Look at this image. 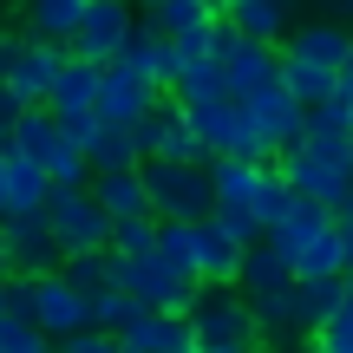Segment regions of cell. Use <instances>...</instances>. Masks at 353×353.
<instances>
[{
    "label": "cell",
    "instance_id": "cell-26",
    "mask_svg": "<svg viewBox=\"0 0 353 353\" xmlns=\"http://www.w3.org/2000/svg\"><path fill=\"white\" fill-rule=\"evenodd\" d=\"M210 20H223L210 0H157V7H144V26H157L164 39H183V33H196Z\"/></svg>",
    "mask_w": 353,
    "mask_h": 353
},
{
    "label": "cell",
    "instance_id": "cell-37",
    "mask_svg": "<svg viewBox=\"0 0 353 353\" xmlns=\"http://www.w3.org/2000/svg\"><path fill=\"white\" fill-rule=\"evenodd\" d=\"M59 353H118V334H99V327H79L72 341H52Z\"/></svg>",
    "mask_w": 353,
    "mask_h": 353
},
{
    "label": "cell",
    "instance_id": "cell-40",
    "mask_svg": "<svg viewBox=\"0 0 353 353\" xmlns=\"http://www.w3.org/2000/svg\"><path fill=\"white\" fill-rule=\"evenodd\" d=\"M334 99H341V112H347V131H353V79H341V92H334Z\"/></svg>",
    "mask_w": 353,
    "mask_h": 353
},
{
    "label": "cell",
    "instance_id": "cell-34",
    "mask_svg": "<svg viewBox=\"0 0 353 353\" xmlns=\"http://www.w3.org/2000/svg\"><path fill=\"white\" fill-rule=\"evenodd\" d=\"M112 255H157V216H131V223H112Z\"/></svg>",
    "mask_w": 353,
    "mask_h": 353
},
{
    "label": "cell",
    "instance_id": "cell-21",
    "mask_svg": "<svg viewBox=\"0 0 353 353\" xmlns=\"http://www.w3.org/2000/svg\"><path fill=\"white\" fill-rule=\"evenodd\" d=\"M26 39H52V46H72L79 20H85V0H26Z\"/></svg>",
    "mask_w": 353,
    "mask_h": 353
},
{
    "label": "cell",
    "instance_id": "cell-33",
    "mask_svg": "<svg viewBox=\"0 0 353 353\" xmlns=\"http://www.w3.org/2000/svg\"><path fill=\"white\" fill-rule=\"evenodd\" d=\"M138 314H144V307L131 301L125 288H105V294H92V327H99V334H125Z\"/></svg>",
    "mask_w": 353,
    "mask_h": 353
},
{
    "label": "cell",
    "instance_id": "cell-42",
    "mask_svg": "<svg viewBox=\"0 0 353 353\" xmlns=\"http://www.w3.org/2000/svg\"><path fill=\"white\" fill-rule=\"evenodd\" d=\"M0 314H13V275H0Z\"/></svg>",
    "mask_w": 353,
    "mask_h": 353
},
{
    "label": "cell",
    "instance_id": "cell-27",
    "mask_svg": "<svg viewBox=\"0 0 353 353\" xmlns=\"http://www.w3.org/2000/svg\"><path fill=\"white\" fill-rule=\"evenodd\" d=\"M85 164L92 170H138L144 151H138V131H118V125H99L85 144Z\"/></svg>",
    "mask_w": 353,
    "mask_h": 353
},
{
    "label": "cell",
    "instance_id": "cell-31",
    "mask_svg": "<svg viewBox=\"0 0 353 353\" xmlns=\"http://www.w3.org/2000/svg\"><path fill=\"white\" fill-rule=\"evenodd\" d=\"M288 210H294V190H288V176L268 164V170H262V190H255V223H262V242H268V229H275Z\"/></svg>",
    "mask_w": 353,
    "mask_h": 353
},
{
    "label": "cell",
    "instance_id": "cell-23",
    "mask_svg": "<svg viewBox=\"0 0 353 353\" xmlns=\"http://www.w3.org/2000/svg\"><path fill=\"white\" fill-rule=\"evenodd\" d=\"M52 196V176L33 164V157L7 151V216H39Z\"/></svg>",
    "mask_w": 353,
    "mask_h": 353
},
{
    "label": "cell",
    "instance_id": "cell-4",
    "mask_svg": "<svg viewBox=\"0 0 353 353\" xmlns=\"http://www.w3.org/2000/svg\"><path fill=\"white\" fill-rule=\"evenodd\" d=\"M118 288H125L138 307H151V314H190L196 294H203V281L176 275L164 255H131V262L118 255Z\"/></svg>",
    "mask_w": 353,
    "mask_h": 353
},
{
    "label": "cell",
    "instance_id": "cell-49",
    "mask_svg": "<svg viewBox=\"0 0 353 353\" xmlns=\"http://www.w3.org/2000/svg\"><path fill=\"white\" fill-rule=\"evenodd\" d=\"M144 7H157V0H144Z\"/></svg>",
    "mask_w": 353,
    "mask_h": 353
},
{
    "label": "cell",
    "instance_id": "cell-7",
    "mask_svg": "<svg viewBox=\"0 0 353 353\" xmlns=\"http://www.w3.org/2000/svg\"><path fill=\"white\" fill-rule=\"evenodd\" d=\"M131 7L125 0H85V20H79V33H72V59H85V65H112L118 52H125V39H131Z\"/></svg>",
    "mask_w": 353,
    "mask_h": 353
},
{
    "label": "cell",
    "instance_id": "cell-51",
    "mask_svg": "<svg viewBox=\"0 0 353 353\" xmlns=\"http://www.w3.org/2000/svg\"><path fill=\"white\" fill-rule=\"evenodd\" d=\"M118 353H131V347H118Z\"/></svg>",
    "mask_w": 353,
    "mask_h": 353
},
{
    "label": "cell",
    "instance_id": "cell-11",
    "mask_svg": "<svg viewBox=\"0 0 353 353\" xmlns=\"http://www.w3.org/2000/svg\"><path fill=\"white\" fill-rule=\"evenodd\" d=\"M112 65H118V72H131V79H144L151 92H170V85H176V46L157 33V26H144V20L131 26L125 52H118Z\"/></svg>",
    "mask_w": 353,
    "mask_h": 353
},
{
    "label": "cell",
    "instance_id": "cell-47",
    "mask_svg": "<svg viewBox=\"0 0 353 353\" xmlns=\"http://www.w3.org/2000/svg\"><path fill=\"white\" fill-rule=\"evenodd\" d=\"M347 301H353V275H347Z\"/></svg>",
    "mask_w": 353,
    "mask_h": 353
},
{
    "label": "cell",
    "instance_id": "cell-14",
    "mask_svg": "<svg viewBox=\"0 0 353 353\" xmlns=\"http://www.w3.org/2000/svg\"><path fill=\"white\" fill-rule=\"evenodd\" d=\"M223 79H229V99H255V92L281 85V46H268V39H236L223 59Z\"/></svg>",
    "mask_w": 353,
    "mask_h": 353
},
{
    "label": "cell",
    "instance_id": "cell-44",
    "mask_svg": "<svg viewBox=\"0 0 353 353\" xmlns=\"http://www.w3.org/2000/svg\"><path fill=\"white\" fill-rule=\"evenodd\" d=\"M288 353H327V347H321V341H294Z\"/></svg>",
    "mask_w": 353,
    "mask_h": 353
},
{
    "label": "cell",
    "instance_id": "cell-41",
    "mask_svg": "<svg viewBox=\"0 0 353 353\" xmlns=\"http://www.w3.org/2000/svg\"><path fill=\"white\" fill-rule=\"evenodd\" d=\"M210 7L223 13V20H236V13H242V7H255V0H210Z\"/></svg>",
    "mask_w": 353,
    "mask_h": 353
},
{
    "label": "cell",
    "instance_id": "cell-30",
    "mask_svg": "<svg viewBox=\"0 0 353 353\" xmlns=\"http://www.w3.org/2000/svg\"><path fill=\"white\" fill-rule=\"evenodd\" d=\"M59 275H65V281H72V288L92 301V294L118 288V255H112V249H105V255H65V268H59Z\"/></svg>",
    "mask_w": 353,
    "mask_h": 353
},
{
    "label": "cell",
    "instance_id": "cell-18",
    "mask_svg": "<svg viewBox=\"0 0 353 353\" xmlns=\"http://www.w3.org/2000/svg\"><path fill=\"white\" fill-rule=\"evenodd\" d=\"M118 347H131V353H196V334H190V314H151L144 307L118 334Z\"/></svg>",
    "mask_w": 353,
    "mask_h": 353
},
{
    "label": "cell",
    "instance_id": "cell-36",
    "mask_svg": "<svg viewBox=\"0 0 353 353\" xmlns=\"http://www.w3.org/2000/svg\"><path fill=\"white\" fill-rule=\"evenodd\" d=\"M26 112H33V105H20V92L0 79V151L13 144V131H20V118H26Z\"/></svg>",
    "mask_w": 353,
    "mask_h": 353
},
{
    "label": "cell",
    "instance_id": "cell-1",
    "mask_svg": "<svg viewBox=\"0 0 353 353\" xmlns=\"http://www.w3.org/2000/svg\"><path fill=\"white\" fill-rule=\"evenodd\" d=\"M144 190H151V216H157V223H210V216H216L210 164L144 157Z\"/></svg>",
    "mask_w": 353,
    "mask_h": 353
},
{
    "label": "cell",
    "instance_id": "cell-48",
    "mask_svg": "<svg viewBox=\"0 0 353 353\" xmlns=\"http://www.w3.org/2000/svg\"><path fill=\"white\" fill-rule=\"evenodd\" d=\"M341 79H353V59H347V72H341Z\"/></svg>",
    "mask_w": 353,
    "mask_h": 353
},
{
    "label": "cell",
    "instance_id": "cell-22",
    "mask_svg": "<svg viewBox=\"0 0 353 353\" xmlns=\"http://www.w3.org/2000/svg\"><path fill=\"white\" fill-rule=\"evenodd\" d=\"M341 301H347V281H294V334L314 341V334L341 314Z\"/></svg>",
    "mask_w": 353,
    "mask_h": 353
},
{
    "label": "cell",
    "instance_id": "cell-29",
    "mask_svg": "<svg viewBox=\"0 0 353 353\" xmlns=\"http://www.w3.org/2000/svg\"><path fill=\"white\" fill-rule=\"evenodd\" d=\"M229 26H236L242 39H268V46H281L294 20H288V0H255V7H242Z\"/></svg>",
    "mask_w": 353,
    "mask_h": 353
},
{
    "label": "cell",
    "instance_id": "cell-5",
    "mask_svg": "<svg viewBox=\"0 0 353 353\" xmlns=\"http://www.w3.org/2000/svg\"><path fill=\"white\" fill-rule=\"evenodd\" d=\"M275 170L288 176V190H294L301 203H321V210H334V216H341L347 196H353V164H341V157H321V151H307V144L281 151Z\"/></svg>",
    "mask_w": 353,
    "mask_h": 353
},
{
    "label": "cell",
    "instance_id": "cell-32",
    "mask_svg": "<svg viewBox=\"0 0 353 353\" xmlns=\"http://www.w3.org/2000/svg\"><path fill=\"white\" fill-rule=\"evenodd\" d=\"M190 236H196V223H157V255H164L176 275L196 281V242Z\"/></svg>",
    "mask_w": 353,
    "mask_h": 353
},
{
    "label": "cell",
    "instance_id": "cell-17",
    "mask_svg": "<svg viewBox=\"0 0 353 353\" xmlns=\"http://www.w3.org/2000/svg\"><path fill=\"white\" fill-rule=\"evenodd\" d=\"M99 79H105V65L65 59L59 85H52V99H46V112L59 118V125H79V118H92V112H99Z\"/></svg>",
    "mask_w": 353,
    "mask_h": 353
},
{
    "label": "cell",
    "instance_id": "cell-9",
    "mask_svg": "<svg viewBox=\"0 0 353 353\" xmlns=\"http://www.w3.org/2000/svg\"><path fill=\"white\" fill-rule=\"evenodd\" d=\"M33 327L46 341H72L79 327H92V301L65 275H39L33 281Z\"/></svg>",
    "mask_w": 353,
    "mask_h": 353
},
{
    "label": "cell",
    "instance_id": "cell-45",
    "mask_svg": "<svg viewBox=\"0 0 353 353\" xmlns=\"http://www.w3.org/2000/svg\"><path fill=\"white\" fill-rule=\"evenodd\" d=\"M341 20H353V0H341Z\"/></svg>",
    "mask_w": 353,
    "mask_h": 353
},
{
    "label": "cell",
    "instance_id": "cell-10",
    "mask_svg": "<svg viewBox=\"0 0 353 353\" xmlns=\"http://www.w3.org/2000/svg\"><path fill=\"white\" fill-rule=\"evenodd\" d=\"M242 112H249V125L275 144V157L307 138V105L294 99L288 85H268V92H255V99H242Z\"/></svg>",
    "mask_w": 353,
    "mask_h": 353
},
{
    "label": "cell",
    "instance_id": "cell-8",
    "mask_svg": "<svg viewBox=\"0 0 353 353\" xmlns=\"http://www.w3.org/2000/svg\"><path fill=\"white\" fill-rule=\"evenodd\" d=\"M138 151L144 157H170V164H210V151L196 144V131H190V118H183L176 99L151 105V118L138 125Z\"/></svg>",
    "mask_w": 353,
    "mask_h": 353
},
{
    "label": "cell",
    "instance_id": "cell-20",
    "mask_svg": "<svg viewBox=\"0 0 353 353\" xmlns=\"http://www.w3.org/2000/svg\"><path fill=\"white\" fill-rule=\"evenodd\" d=\"M268 164H249V157H216L210 183H216V210H249L255 216V190H262Z\"/></svg>",
    "mask_w": 353,
    "mask_h": 353
},
{
    "label": "cell",
    "instance_id": "cell-38",
    "mask_svg": "<svg viewBox=\"0 0 353 353\" xmlns=\"http://www.w3.org/2000/svg\"><path fill=\"white\" fill-rule=\"evenodd\" d=\"M216 223H223V229H229V236H236V242H242V249H255V242H262V223H255V216H249V210H216Z\"/></svg>",
    "mask_w": 353,
    "mask_h": 353
},
{
    "label": "cell",
    "instance_id": "cell-15",
    "mask_svg": "<svg viewBox=\"0 0 353 353\" xmlns=\"http://www.w3.org/2000/svg\"><path fill=\"white\" fill-rule=\"evenodd\" d=\"M281 52L321 65V72H347V59H353V26H341V20H307V26H294V33L281 39Z\"/></svg>",
    "mask_w": 353,
    "mask_h": 353
},
{
    "label": "cell",
    "instance_id": "cell-2",
    "mask_svg": "<svg viewBox=\"0 0 353 353\" xmlns=\"http://www.w3.org/2000/svg\"><path fill=\"white\" fill-rule=\"evenodd\" d=\"M190 334H196V353L236 347V353H262V327H255V307L242 288H203L196 307H190Z\"/></svg>",
    "mask_w": 353,
    "mask_h": 353
},
{
    "label": "cell",
    "instance_id": "cell-28",
    "mask_svg": "<svg viewBox=\"0 0 353 353\" xmlns=\"http://www.w3.org/2000/svg\"><path fill=\"white\" fill-rule=\"evenodd\" d=\"M281 85H288L294 99H301L307 112H314V105H327L334 92H341V72H321V65H307V59H288V52H281Z\"/></svg>",
    "mask_w": 353,
    "mask_h": 353
},
{
    "label": "cell",
    "instance_id": "cell-50",
    "mask_svg": "<svg viewBox=\"0 0 353 353\" xmlns=\"http://www.w3.org/2000/svg\"><path fill=\"white\" fill-rule=\"evenodd\" d=\"M13 7H26V0H13Z\"/></svg>",
    "mask_w": 353,
    "mask_h": 353
},
{
    "label": "cell",
    "instance_id": "cell-16",
    "mask_svg": "<svg viewBox=\"0 0 353 353\" xmlns=\"http://www.w3.org/2000/svg\"><path fill=\"white\" fill-rule=\"evenodd\" d=\"M190 242H196V281H203V288H236V275H242V242L229 236L216 216H210V223H196V236H190Z\"/></svg>",
    "mask_w": 353,
    "mask_h": 353
},
{
    "label": "cell",
    "instance_id": "cell-39",
    "mask_svg": "<svg viewBox=\"0 0 353 353\" xmlns=\"http://www.w3.org/2000/svg\"><path fill=\"white\" fill-rule=\"evenodd\" d=\"M20 46H26V33H20V20H0V79H7V65L20 59Z\"/></svg>",
    "mask_w": 353,
    "mask_h": 353
},
{
    "label": "cell",
    "instance_id": "cell-6",
    "mask_svg": "<svg viewBox=\"0 0 353 353\" xmlns=\"http://www.w3.org/2000/svg\"><path fill=\"white\" fill-rule=\"evenodd\" d=\"M0 249H7V268L20 281H39V275H59L65 268V249L52 242L46 216H7L0 223Z\"/></svg>",
    "mask_w": 353,
    "mask_h": 353
},
{
    "label": "cell",
    "instance_id": "cell-12",
    "mask_svg": "<svg viewBox=\"0 0 353 353\" xmlns=\"http://www.w3.org/2000/svg\"><path fill=\"white\" fill-rule=\"evenodd\" d=\"M164 99V92H151L144 79H131V72H118V65H105V79H99V125H118V131H138L144 118H151V105Z\"/></svg>",
    "mask_w": 353,
    "mask_h": 353
},
{
    "label": "cell",
    "instance_id": "cell-3",
    "mask_svg": "<svg viewBox=\"0 0 353 353\" xmlns=\"http://www.w3.org/2000/svg\"><path fill=\"white\" fill-rule=\"evenodd\" d=\"M39 216H46L52 242H59L65 255H105V249H112V216L99 210L92 183H85V190H52Z\"/></svg>",
    "mask_w": 353,
    "mask_h": 353
},
{
    "label": "cell",
    "instance_id": "cell-24",
    "mask_svg": "<svg viewBox=\"0 0 353 353\" xmlns=\"http://www.w3.org/2000/svg\"><path fill=\"white\" fill-rule=\"evenodd\" d=\"M288 281H294V268L281 262V255L268 249V242L242 249V275H236V288L249 294V301H255V294H275V288H288Z\"/></svg>",
    "mask_w": 353,
    "mask_h": 353
},
{
    "label": "cell",
    "instance_id": "cell-13",
    "mask_svg": "<svg viewBox=\"0 0 353 353\" xmlns=\"http://www.w3.org/2000/svg\"><path fill=\"white\" fill-rule=\"evenodd\" d=\"M65 59H72V52L52 46V39H26L20 59L7 65V85L20 92V105H46L52 85H59V72H65Z\"/></svg>",
    "mask_w": 353,
    "mask_h": 353
},
{
    "label": "cell",
    "instance_id": "cell-46",
    "mask_svg": "<svg viewBox=\"0 0 353 353\" xmlns=\"http://www.w3.org/2000/svg\"><path fill=\"white\" fill-rule=\"evenodd\" d=\"M0 275H13V268H7V249H0Z\"/></svg>",
    "mask_w": 353,
    "mask_h": 353
},
{
    "label": "cell",
    "instance_id": "cell-19",
    "mask_svg": "<svg viewBox=\"0 0 353 353\" xmlns=\"http://www.w3.org/2000/svg\"><path fill=\"white\" fill-rule=\"evenodd\" d=\"M92 196L112 223H131V216H151V190H144V164L138 170H92Z\"/></svg>",
    "mask_w": 353,
    "mask_h": 353
},
{
    "label": "cell",
    "instance_id": "cell-43",
    "mask_svg": "<svg viewBox=\"0 0 353 353\" xmlns=\"http://www.w3.org/2000/svg\"><path fill=\"white\" fill-rule=\"evenodd\" d=\"M0 223H7V151H0Z\"/></svg>",
    "mask_w": 353,
    "mask_h": 353
},
{
    "label": "cell",
    "instance_id": "cell-35",
    "mask_svg": "<svg viewBox=\"0 0 353 353\" xmlns=\"http://www.w3.org/2000/svg\"><path fill=\"white\" fill-rule=\"evenodd\" d=\"M314 341L327 347V353H353V301H341V314H334L327 327L314 334Z\"/></svg>",
    "mask_w": 353,
    "mask_h": 353
},
{
    "label": "cell",
    "instance_id": "cell-25",
    "mask_svg": "<svg viewBox=\"0 0 353 353\" xmlns=\"http://www.w3.org/2000/svg\"><path fill=\"white\" fill-rule=\"evenodd\" d=\"M190 112V105H210V99H229V79H223V59H190L183 72H176V85L164 92Z\"/></svg>",
    "mask_w": 353,
    "mask_h": 353
}]
</instances>
